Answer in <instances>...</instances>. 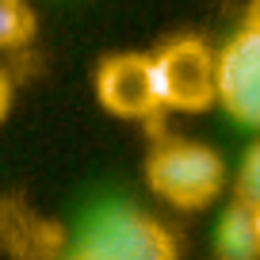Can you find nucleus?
I'll return each instance as SVG.
<instances>
[{"label":"nucleus","mask_w":260,"mask_h":260,"mask_svg":"<svg viewBox=\"0 0 260 260\" xmlns=\"http://www.w3.org/2000/svg\"><path fill=\"white\" fill-rule=\"evenodd\" d=\"M214 260H260L256 207L234 199L218 214V226H214Z\"/></svg>","instance_id":"nucleus-7"},{"label":"nucleus","mask_w":260,"mask_h":260,"mask_svg":"<svg viewBox=\"0 0 260 260\" xmlns=\"http://www.w3.org/2000/svg\"><path fill=\"white\" fill-rule=\"evenodd\" d=\"M31 12L23 0H0V46H23L31 39Z\"/></svg>","instance_id":"nucleus-9"},{"label":"nucleus","mask_w":260,"mask_h":260,"mask_svg":"<svg viewBox=\"0 0 260 260\" xmlns=\"http://www.w3.org/2000/svg\"><path fill=\"white\" fill-rule=\"evenodd\" d=\"M77 252L92 260H180V245L161 218L138 207H107L84 226Z\"/></svg>","instance_id":"nucleus-2"},{"label":"nucleus","mask_w":260,"mask_h":260,"mask_svg":"<svg viewBox=\"0 0 260 260\" xmlns=\"http://www.w3.org/2000/svg\"><path fill=\"white\" fill-rule=\"evenodd\" d=\"M256 222H260V207H256Z\"/></svg>","instance_id":"nucleus-12"},{"label":"nucleus","mask_w":260,"mask_h":260,"mask_svg":"<svg viewBox=\"0 0 260 260\" xmlns=\"http://www.w3.org/2000/svg\"><path fill=\"white\" fill-rule=\"evenodd\" d=\"M146 184L176 211H203L226 187V161L203 142L165 138L146 161Z\"/></svg>","instance_id":"nucleus-1"},{"label":"nucleus","mask_w":260,"mask_h":260,"mask_svg":"<svg viewBox=\"0 0 260 260\" xmlns=\"http://www.w3.org/2000/svg\"><path fill=\"white\" fill-rule=\"evenodd\" d=\"M218 107L234 122L260 130V4L218 50Z\"/></svg>","instance_id":"nucleus-3"},{"label":"nucleus","mask_w":260,"mask_h":260,"mask_svg":"<svg viewBox=\"0 0 260 260\" xmlns=\"http://www.w3.org/2000/svg\"><path fill=\"white\" fill-rule=\"evenodd\" d=\"M0 249L16 260H54L61 249V230L54 222L31 214L27 207H0Z\"/></svg>","instance_id":"nucleus-6"},{"label":"nucleus","mask_w":260,"mask_h":260,"mask_svg":"<svg viewBox=\"0 0 260 260\" xmlns=\"http://www.w3.org/2000/svg\"><path fill=\"white\" fill-rule=\"evenodd\" d=\"M234 199L260 207V138L241 153V165L234 172Z\"/></svg>","instance_id":"nucleus-8"},{"label":"nucleus","mask_w":260,"mask_h":260,"mask_svg":"<svg viewBox=\"0 0 260 260\" xmlns=\"http://www.w3.org/2000/svg\"><path fill=\"white\" fill-rule=\"evenodd\" d=\"M8 100H12V88H8V81L0 77V115L8 111Z\"/></svg>","instance_id":"nucleus-10"},{"label":"nucleus","mask_w":260,"mask_h":260,"mask_svg":"<svg viewBox=\"0 0 260 260\" xmlns=\"http://www.w3.org/2000/svg\"><path fill=\"white\" fill-rule=\"evenodd\" d=\"M161 104L172 111H203L218 104V50L199 39H172L153 54Z\"/></svg>","instance_id":"nucleus-4"},{"label":"nucleus","mask_w":260,"mask_h":260,"mask_svg":"<svg viewBox=\"0 0 260 260\" xmlns=\"http://www.w3.org/2000/svg\"><path fill=\"white\" fill-rule=\"evenodd\" d=\"M96 96L119 119H149L165 111L157 65L149 54H119L107 57L96 73Z\"/></svg>","instance_id":"nucleus-5"},{"label":"nucleus","mask_w":260,"mask_h":260,"mask_svg":"<svg viewBox=\"0 0 260 260\" xmlns=\"http://www.w3.org/2000/svg\"><path fill=\"white\" fill-rule=\"evenodd\" d=\"M61 260H92V256H84V252H77V249H73L69 256H61Z\"/></svg>","instance_id":"nucleus-11"}]
</instances>
